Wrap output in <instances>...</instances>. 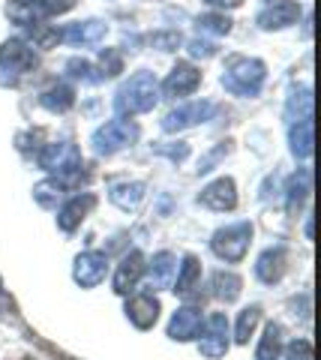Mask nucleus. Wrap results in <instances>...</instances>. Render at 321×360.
I'll return each mask as SVG.
<instances>
[{
	"instance_id": "obj_1",
	"label": "nucleus",
	"mask_w": 321,
	"mask_h": 360,
	"mask_svg": "<svg viewBox=\"0 0 321 360\" xmlns=\"http://www.w3.org/2000/svg\"><path fill=\"white\" fill-rule=\"evenodd\" d=\"M157 103H159V82H157V75L148 70L129 75L114 94V111L120 117L148 115Z\"/></svg>"
},
{
	"instance_id": "obj_2",
	"label": "nucleus",
	"mask_w": 321,
	"mask_h": 360,
	"mask_svg": "<svg viewBox=\"0 0 321 360\" xmlns=\"http://www.w3.org/2000/svg\"><path fill=\"white\" fill-rule=\"evenodd\" d=\"M39 168H46V172L60 180V184L70 189L72 184H79L84 177V162H81V153L75 148L72 141H51L46 148L39 150Z\"/></svg>"
},
{
	"instance_id": "obj_3",
	"label": "nucleus",
	"mask_w": 321,
	"mask_h": 360,
	"mask_svg": "<svg viewBox=\"0 0 321 360\" xmlns=\"http://www.w3.org/2000/svg\"><path fill=\"white\" fill-rule=\"evenodd\" d=\"M268 78V66L258 58H243V54H231L225 60V72H223V87L231 96H256L264 87Z\"/></svg>"
},
{
	"instance_id": "obj_4",
	"label": "nucleus",
	"mask_w": 321,
	"mask_h": 360,
	"mask_svg": "<svg viewBox=\"0 0 321 360\" xmlns=\"http://www.w3.org/2000/svg\"><path fill=\"white\" fill-rule=\"evenodd\" d=\"M249 243H252V222L243 219V222H231L225 229H219L214 238H210V250H214L219 262L237 264L247 258Z\"/></svg>"
},
{
	"instance_id": "obj_5",
	"label": "nucleus",
	"mask_w": 321,
	"mask_h": 360,
	"mask_svg": "<svg viewBox=\"0 0 321 360\" xmlns=\"http://www.w3.org/2000/svg\"><path fill=\"white\" fill-rule=\"evenodd\" d=\"M138 141V127L126 117H114V120H105L99 129H93L91 135V144H93V153L99 156H114L120 150L132 148Z\"/></svg>"
},
{
	"instance_id": "obj_6",
	"label": "nucleus",
	"mask_w": 321,
	"mask_h": 360,
	"mask_svg": "<svg viewBox=\"0 0 321 360\" xmlns=\"http://www.w3.org/2000/svg\"><path fill=\"white\" fill-rule=\"evenodd\" d=\"M228 319L225 312H214L207 315V319L202 321V330H198V352H202L207 360H219L225 357L228 352Z\"/></svg>"
},
{
	"instance_id": "obj_7",
	"label": "nucleus",
	"mask_w": 321,
	"mask_h": 360,
	"mask_svg": "<svg viewBox=\"0 0 321 360\" xmlns=\"http://www.w3.org/2000/svg\"><path fill=\"white\" fill-rule=\"evenodd\" d=\"M214 111H216V105L207 103V99H202V103L177 105V108H171L169 115L162 117V129L169 132V135L183 132V129H192V127H198V123H204V120L214 117Z\"/></svg>"
},
{
	"instance_id": "obj_8",
	"label": "nucleus",
	"mask_w": 321,
	"mask_h": 360,
	"mask_svg": "<svg viewBox=\"0 0 321 360\" xmlns=\"http://www.w3.org/2000/svg\"><path fill=\"white\" fill-rule=\"evenodd\" d=\"M37 49L25 39H6L0 45V70H9L15 75H25L30 70H37Z\"/></svg>"
},
{
	"instance_id": "obj_9",
	"label": "nucleus",
	"mask_w": 321,
	"mask_h": 360,
	"mask_svg": "<svg viewBox=\"0 0 321 360\" xmlns=\"http://www.w3.org/2000/svg\"><path fill=\"white\" fill-rule=\"evenodd\" d=\"M198 84H202V72L195 70L192 63H174L171 72L165 75V82L159 84V96H169V99H177V96H190L198 90Z\"/></svg>"
},
{
	"instance_id": "obj_10",
	"label": "nucleus",
	"mask_w": 321,
	"mask_h": 360,
	"mask_svg": "<svg viewBox=\"0 0 321 360\" xmlns=\"http://www.w3.org/2000/svg\"><path fill=\"white\" fill-rule=\"evenodd\" d=\"M105 274H108V255L105 252L87 250L81 255H75V262H72V279L81 288H96L105 279Z\"/></svg>"
},
{
	"instance_id": "obj_11",
	"label": "nucleus",
	"mask_w": 321,
	"mask_h": 360,
	"mask_svg": "<svg viewBox=\"0 0 321 360\" xmlns=\"http://www.w3.org/2000/svg\"><path fill=\"white\" fill-rule=\"evenodd\" d=\"M198 205L207 207V210H216V213H225V210H235L237 207V184L231 177H216L202 189L198 195Z\"/></svg>"
},
{
	"instance_id": "obj_12",
	"label": "nucleus",
	"mask_w": 321,
	"mask_h": 360,
	"mask_svg": "<svg viewBox=\"0 0 321 360\" xmlns=\"http://www.w3.org/2000/svg\"><path fill=\"white\" fill-rule=\"evenodd\" d=\"M303 15V9L297 0H273V4H268L258 13V27L261 30H285V27H291L297 25Z\"/></svg>"
},
{
	"instance_id": "obj_13",
	"label": "nucleus",
	"mask_w": 321,
	"mask_h": 360,
	"mask_svg": "<svg viewBox=\"0 0 321 360\" xmlns=\"http://www.w3.org/2000/svg\"><path fill=\"white\" fill-rule=\"evenodd\" d=\"M145 270H148V258H145L141 250H132L129 255H124V262H120L117 270H114V291L117 295H124V297H129L132 291L138 288Z\"/></svg>"
},
{
	"instance_id": "obj_14",
	"label": "nucleus",
	"mask_w": 321,
	"mask_h": 360,
	"mask_svg": "<svg viewBox=\"0 0 321 360\" xmlns=\"http://www.w3.org/2000/svg\"><path fill=\"white\" fill-rule=\"evenodd\" d=\"M126 319H129V324L132 328H138V330H150L153 324L159 321V312H162V307H159V300H157V295H132L129 300H126Z\"/></svg>"
},
{
	"instance_id": "obj_15",
	"label": "nucleus",
	"mask_w": 321,
	"mask_h": 360,
	"mask_svg": "<svg viewBox=\"0 0 321 360\" xmlns=\"http://www.w3.org/2000/svg\"><path fill=\"white\" fill-rule=\"evenodd\" d=\"M96 207V198L91 193H84V195H72V198H66L63 205L58 207V229L60 231H75L79 225L87 219V213H91Z\"/></svg>"
},
{
	"instance_id": "obj_16",
	"label": "nucleus",
	"mask_w": 321,
	"mask_h": 360,
	"mask_svg": "<svg viewBox=\"0 0 321 360\" xmlns=\"http://www.w3.org/2000/svg\"><path fill=\"white\" fill-rule=\"evenodd\" d=\"M202 321H204L202 309L192 307V303H186V307H181L171 315L169 336L174 342H190V340H195V336H198V330H202Z\"/></svg>"
},
{
	"instance_id": "obj_17",
	"label": "nucleus",
	"mask_w": 321,
	"mask_h": 360,
	"mask_svg": "<svg viewBox=\"0 0 321 360\" xmlns=\"http://www.w3.org/2000/svg\"><path fill=\"white\" fill-rule=\"evenodd\" d=\"M285 264H289V252H285V246H270V250H264L258 255V262H256L258 283H264V285L280 283L282 274H285Z\"/></svg>"
},
{
	"instance_id": "obj_18",
	"label": "nucleus",
	"mask_w": 321,
	"mask_h": 360,
	"mask_svg": "<svg viewBox=\"0 0 321 360\" xmlns=\"http://www.w3.org/2000/svg\"><path fill=\"white\" fill-rule=\"evenodd\" d=\"M289 144H291L294 160H309V156H313V150H315V123H313V117L289 123Z\"/></svg>"
},
{
	"instance_id": "obj_19",
	"label": "nucleus",
	"mask_w": 321,
	"mask_h": 360,
	"mask_svg": "<svg viewBox=\"0 0 321 360\" xmlns=\"http://www.w3.org/2000/svg\"><path fill=\"white\" fill-rule=\"evenodd\" d=\"M145 195H148V186L141 180H120V184L108 189V201L120 210H136L145 201Z\"/></svg>"
},
{
	"instance_id": "obj_20",
	"label": "nucleus",
	"mask_w": 321,
	"mask_h": 360,
	"mask_svg": "<svg viewBox=\"0 0 321 360\" xmlns=\"http://www.w3.org/2000/svg\"><path fill=\"white\" fill-rule=\"evenodd\" d=\"M145 274H150V288H169L174 283V274H177V255L162 250L150 258V264Z\"/></svg>"
},
{
	"instance_id": "obj_21",
	"label": "nucleus",
	"mask_w": 321,
	"mask_h": 360,
	"mask_svg": "<svg viewBox=\"0 0 321 360\" xmlns=\"http://www.w3.org/2000/svg\"><path fill=\"white\" fill-rule=\"evenodd\" d=\"M105 25L103 21H79V25H70L60 30V42L70 45H96L99 39L105 37Z\"/></svg>"
},
{
	"instance_id": "obj_22",
	"label": "nucleus",
	"mask_w": 321,
	"mask_h": 360,
	"mask_svg": "<svg viewBox=\"0 0 321 360\" xmlns=\"http://www.w3.org/2000/svg\"><path fill=\"white\" fill-rule=\"evenodd\" d=\"M174 295L177 297H186L192 295V288H198V283H202V264H198L195 255H183V264H177V274H174Z\"/></svg>"
},
{
	"instance_id": "obj_23",
	"label": "nucleus",
	"mask_w": 321,
	"mask_h": 360,
	"mask_svg": "<svg viewBox=\"0 0 321 360\" xmlns=\"http://www.w3.org/2000/svg\"><path fill=\"white\" fill-rule=\"evenodd\" d=\"M210 288H214V297L223 303H235L243 291V279L235 274V270H216L210 276Z\"/></svg>"
},
{
	"instance_id": "obj_24",
	"label": "nucleus",
	"mask_w": 321,
	"mask_h": 360,
	"mask_svg": "<svg viewBox=\"0 0 321 360\" xmlns=\"http://www.w3.org/2000/svg\"><path fill=\"white\" fill-rule=\"evenodd\" d=\"M39 103H42V108L54 111V115H63V111H70L75 105V90H72V84L58 82V84H51L48 90H42Z\"/></svg>"
},
{
	"instance_id": "obj_25",
	"label": "nucleus",
	"mask_w": 321,
	"mask_h": 360,
	"mask_svg": "<svg viewBox=\"0 0 321 360\" xmlns=\"http://www.w3.org/2000/svg\"><path fill=\"white\" fill-rule=\"evenodd\" d=\"M63 198H66V186L54 177L39 180V184L33 186V201H37L42 210H58L63 205Z\"/></svg>"
},
{
	"instance_id": "obj_26",
	"label": "nucleus",
	"mask_w": 321,
	"mask_h": 360,
	"mask_svg": "<svg viewBox=\"0 0 321 360\" xmlns=\"http://www.w3.org/2000/svg\"><path fill=\"white\" fill-rule=\"evenodd\" d=\"M282 348H285V340H282V328L280 324H268L261 333V342L256 348V360H282Z\"/></svg>"
},
{
	"instance_id": "obj_27",
	"label": "nucleus",
	"mask_w": 321,
	"mask_h": 360,
	"mask_svg": "<svg viewBox=\"0 0 321 360\" xmlns=\"http://www.w3.org/2000/svg\"><path fill=\"white\" fill-rule=\"evenodd\" d=\"M6 15L13 25L18 27H39V13L30 6V0H9L6 4Z\"/></svg>"
},
{
	"instance_id": "obj_28",
	"label": "nucleus",
	"mask_w": 321,
	"mask_h": 360,
	"mask_svg": "<svg viewBox=\"0 0 321 360\" xmlns=\"http://www.w3.org/2000/svg\"><path fill=\"white\" fill-rule=\"evenodd\" d=\"M258 321H261V307H247V309H240V315H237V324H235V342L237 345H247L249 342V336H252V330L258 328Z\"/></svg>"
},
{
	"instance_id": "obj_29",
	"label": "nucleus",
	"mask_w": 321,
	"mask_h": 360,
	"mask_svg": "<svg viewBox=\"0 0 321 360\" xmlns=\"http://www.w3.org/2000/svg\"><path fill=\"white\" fill-rule=\"evenodd\" d=\"M303 117H313V94L303 87V90H294L285 103V120L294 123V120H303Z\"/></svg>"
},
{
	"instance_id": "obj_30",
	"label": "nucleus",
	"mask_w": 321,
	"mask_h": 360,
	"mask_svg": "<svg viewBox=\"0 0 321 360\" xmlns=\"http://www.w3.org/2000/svg\"><path fill=\"white\" fill-rule=\"evenodd\" d=\"M195 25H198V30H202V33H214V37H228V33H231V25H235V21H231L225 13H216V9H214V13H207V15L198 18Z\"/></svg>"
},
{
	"instance_id": "obj_31",
	"label": "nucleus",
	"mask_w": 321,
	"mask_h": 360,
	"mask_svg": "<svg viewBox=\"0 0 321 360\" xmlns=\"http://www.w3.org/2000/svg\"><path fill=\"white\" fill-rule=\"evenodd\" d=\"M309 180H313V174H309V168H303L301 177H291V184H289V213H297L301 210V201L306 198L309 193Z\"/></svg>"
},
{
	"instance_id": "obj_32",
	"label": "nucleus",
	"mask_w": 321,
	"mask_h": 360,
	"mask_svg": "<svg viewBox=\"0 0 321 360\" xmlns=\"http://www.w3.org/2000/svg\"><path fill=\"white\" fill-rule=\"evenodd\" d=\"M30 6L39 13V18H54V15H63L70 13V9L75 6V0H30Z\"/></svg>"
},
{
	"instance_id": "obj_33",
	"label": "nucleus",
	"mask_w": 321,
	"mask_h": 360,
	"mask_svg": "<svg viewBox=\"0 0 321 360\" xmlns=\"http://www.w3.org/2000/svg\"><path fill=\"white\" fill-rule=\"evenodd\" d=\"M285 360H315V352H313V342L309 340H294L282 348Z\"/></svg>"
},
{
	"instance_id": "obj_34",
	"label": "nucleus",
	"mask_w": 321,
	"mask_h": 360,
	"mask_svg": "<svg viewBox=\"0 0 321 360\" xmlns=\"http://www.w3.org/2000/svg\"><path fill=\"white\" fill-rule=\"evenodd\" d=\"M66 70H70L72 78H79V82H87V84H93L99 82V75H93V63H87V60H79V58H72L70 63H66Z\"/></svg>"
},
{
	"instance_id": "obj_35",
	"label": "nucleus",
	"mask_w": 321,
	"mask_h": 360,
	"mask_svg": "<svg viewBox=\"0 0 321 360\" xmlns=\"http://www.w3.org/2000/svg\"><path fill=\"white\" fill-rule=\"evenodd\" d=\"M228 144H231V141H223V144H219V148H216V150H210V153L204 156V160H202V162H198V174H207V172H214V165H216V162H219V160H223V156H225V153L231 150V148H228Z\"/></svg>"
},
{
	"instance_id": "obj_36",
	"label": "nucleus",
	"mask_w": 321,
	"mask_h": 360,
	"mask_svg": "<svg viewBox=\"0 0 321 360\" xmlns=\"http://www.w3.org/2000/svg\"><path fill=\"white\" fill-rule=\"evenodd\" d=\"M190 54H192V58H202V60L216 58V42H210V39H192L190 42Z\"/></svg>"
},
{
	"instance_id": "obj_37",
	"label": "nucleus",
	"mask_w": 321,
	"mask_h": 360,
	"mask_svg": "<svg viewBox=\"0 0 321 360\" xmlns=\"http://www.w3.org/2000/svg\"><path fill=\"white\" fill-rule=\"evenodd\" d=\"M153 45L162 51H174L177 45H181V33L171 30V33H153Z\"/></svg>"
},
{
	"instance_id": "obj_38",
	"label": "nucleus",
	"mask_w": 321,
	"mask_h": 360,
	"mask_svg": "<svg viewBox=\"0 0 321 360\" xmlns=\"http://www.w3.org/2000/svg\"><path fill=\"white\" fill-rule=\"evenodd\" d=\"M117 72H120V58H117L114 51H105V54H103V72H99V75H103V78H112V75H117Z\"/></svg>"
},
{
	"instance_id": "obj_39",
	"label": "nucleus",
	"mask_w": 321,
	"mask_h": 360,
	"mask_svg": "<svg viewBox=\"0 0 321 360\" xmlns=\"http://www.w3.org/2000/svg\"><path fill=\"white\" fill-rule=\"evenodd\" d=\"M210 9H216V13H225V9H237L243 6V0H204Z\"/></svg>"
},
{
	"instance_id": "obj_40",
	"label": "nucleus",
	"mask_w": 321,
	"mask_h": 360,
	"mask_svg": "<svg viewBox=\"0 0 321 360\" xmlns=\"http://www.w3.org/2000/svg\"><path fill=\"white\" fill-rule=\"evenodd\" d=\"M268 4H273V0H268Z\"/></svg>"
}]
</instances>
